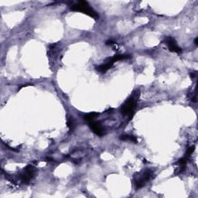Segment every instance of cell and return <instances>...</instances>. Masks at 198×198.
Returning <instances> with one entry per match:
<instances>
[{
	"mask_svg": "<svg viewBox=\"0 0 198 198\" xmlns=\"http://www.w3.org/2000/svg\"><path fill=\"white\" fill-rule=\"evenodd\" d=\"M139 97V91H135L128 97L121 107L120 112L123 116H127L129 119H132L135 115L137 103Z\"/></svg>",
	"mask_w": 198,
	"mask_h": 198,
	"instance_id": "6da1fadb",
	"label": "cell"
},
{
	"mask_svg": "<svg viewBox=\"0 0 198 198\" xmlns=\"http://www.w3.org/2000/svg\"><path fill=\"white\" fill-rule=\"evenodd\" d=\"M70 9V10L74 11V12H80V13H85L96 20H98L99 18V15L97 14V12L91 7L88 2H85V1H79L77 3L71 5Z\"/></svg>",
	"mask_w": 198,
	"mask_h": 198,
	"instance_id": "7a4b0ae2",
	"label": "cell"
},
{
	"mask_svg": "<svg viewBox=\"0 0 198 198\" xmlns=\"http://www.w3.org/2000/svg\"><path fill=\"white\" fill-rule=\"evenodd\" d=\"M153 172L150 169H146L141 173H137L134 176V184L135 189L139 190L145 187L153 177Z\"/></svg>",
	"mask_w": 198,
	"mask_h": 198,
	"instance_id": "3957f363",
	"label": "cell"
},
{
	"mask_svg": "<svg viewBox=\"0 0 198 198\" xmlns=\"http://www.w3.org/2000/svg\"><path fill=\"white\" fill-rule=\"evenodd\" d=\"M36 169L34 166L29 165L27 166L25 169L23 170L21 173H20V180L24 184H28L30 181L31 179L35 176Z\"/></svg>",
	"mask_w": 198,
	"mask_h": 198,
	"instance_id": "277c9868",
	"label": "cell"
},
{
	"mask_svg": "<svg viewBox=\"0 0 198 198\" xmlns=\"http://www.w3.org/2000/svg\"><path fill=\"white\" fill-rule=\"evenodd\" d=\"M165 43L169 47V50L172 52L177 53V54H180L182 53V50L177 45V42L175 40L174 38L171 37V36H168L165 39Z\"/></svg>",
	"mask_w": 198,
	"mask_h": 198,
	"instance_id": "5b68a950",
	"label": "cell"
},
{
	"mask_svg": "<svg viewBox=\"0 0 198 198\" xmlns=\"http://www.w3.org/2000/svg\"><path fill=\"white\" fill-rule=\"evenodd\" d=\"M89 127L91 128V129L94 131V133L100 137H102L104 135V131L103 129V128L101 127V124L97 122H94V121H91L89 122Z\"/></svg>",
	"mask_w": 198,
	"mask_h": 198,
	"instance_id": "8992f818",
	"label": "cell"
},
{
	"mask_svg": "<svg viewBox=\"0 0 198 198\" xmlns=\"http://www.w3.org/2000/svg\"><path fill=\"white\" fill-rule=\"evenodd\" d=\"M112 66H113V64H112V63H110V62H108V60H106V62H104V63L100 65V66L97 67L96 68H97V70H98L99 72L105 73V72H107L109 69L112 68Z\"/></svg>",
	"mask_w": 198,
	"mask_h": 198,
	"instance_id": "52a82bcc",
	"label": "cell"
},
{
	"mask_svg": "<svg viewBox=\"0 0 198 198\" xmlns=\"http://www.w3.org/2000/svg\"><path fill=\"white\" fill-rule=\"evenodd\" d=\"M119 139L122 141H129V142H132L134 143H137L136 137L131 135H122L119 136Z\"/></svg>",
	"mask_w": 198,
	"mask_h": 198,
	"instance_id": "ba28073f",
	"label": "cell"
},
{
	"mask_svg": "<svg viewBox=\"0 0 198 198\" xmlns=\"http://www.w3.org/2000/svg\"><path fill=\"white\" fill-rule=\"evenodd\" d=\"M98 115L99 114L97 113V112H91V113H88L84 115L83 118L85 121L90 122L91 121H94V119H95V118H97Z\"/></svg>",
	"mask_w": 198,
	"mask_h": 198,
	"instance_id": "9c48e42d",
	"label": "cell"
},
{
	"mask_svg": "<svg viewBox=\"0 0 198 198\" xmlns=\"http://www.w3.org/2000/svg\"><path fill=\"white\" fill-rule=\"evenodd\" d=\"M194 149H195L194 146H190V147L188 148L187 150V152H186V153H185V156L187 157V158H189V157L190 156L191 154L193 153V152L194 151Z\"/></svg>",
	"mask_w": 198,
	"mask_h": 198,
	"instance_id": "30bf717a",
	"label": "cell"
},
{
	"mask_svg": "<svg viewBox=\"0 0 198 198\" xmlns=\"http://www.w3.org/2000/svg\"><path fill=\"white\" fill-rule=\"evenodd\" d=\"M67 126H68V128H70V130L74 129V120H73L72 119H69L68 120H67Z\"/></svg>",
	"mask_w": 198,
	"mask_h": 198,
	"instance_id": "8fae6325",
	"label": "cell"
},
{
	"mask_svg": "<svg viewBox=\"0 0 198 198\" xmlns=\"http://www.w3.org/2000/svg\"><path fill=\"white\" fill-rule=\"evenodd\" d=\"M115 43V41H113V40H109L106 42V45H113Z\"/></svg>",
	"mask_w": 198,
	"mask_h": 198,
	"instance_id": "7c38bea8",
	"label": "cell"
},
{
	"mask_svg": "<svg viewBox=\"0 0 198 198\" xmlns=\"http://www.w3.org/2000/svg\"><path fill=\"white\" fill-rule=\"evenodd\" d=\"M194 43H195V45H196V46L198 45V37H196V39H195Z\"/></svg>",
	"mask_w": 198,
	"mask_h": 198,
	"instance_id": "4fadbf2b",
	"label": "cell"
},
{
	"mask_svg": "<svg viewBox=\"0 0 198 198\" xmlns=\"http://www.w3.org/2000/svg\"><path fill=\"white\" fill-rule=\"evenodd\" d=\"M195 76H196V74H190V77H191V78H193V77H195Z\"/></svg>",
	"mask_w": 198,
	"mask_h": 198,
	"instance_id": "5bb4252c",
	"label": "cell"
}]
</instances>
